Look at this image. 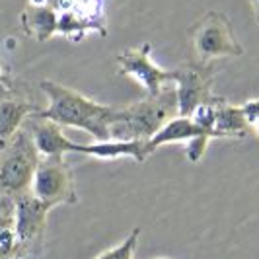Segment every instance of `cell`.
I'll use <instances>...</instances> for the list:
<instances>
[{
	"label": "cell",
	"instance_id": "cell-1",
	"mask_svg": "<svg viewBox=\"0 0 259 259\" xmlns=\"http://www.w3.org/2000/svg\"><path fill=\"white\" fill-rule=\"evenodd\" d=\"M41 90L47 96L49 105L33 115L49 119L59 127L86 131L96 141H109V127L115 119L117 107L98 104L88 96L53 80H43Z\"/></svg>",
	"mask_w": 259,
	"mask_h": 259
},
{
	"label": "cell",
	"instance_id": "cell-2",
	"mask_svg": "<svg viewBox=\"0 0 259 259\" xmlns=\"http://www.w3.org/2000/svg\"><path fill=\"white\" fill-rule=\"evenodd\" d=\"M178 115L176 90L168 88L158 96H148L143 102L117 107L115 119L109 127V139L113 141H148L160 127Z\"/></svg>",
	"mask_w": 259,
	"mask_h": 259
},
{
	"label": "cell",
	"instance_id": "cell-3",
	"mask_svg": "<svg viewBox=\"0 0 259 259\" xmlns=\"http://www.w3.org/2000/svg\"><path fill=\"white\" fill-rule=\"evenodd\" d=\"M191 53L197 65H208L217 59H232L244 55L230 20L222 12H207L189 31Z\"/></svg>",
	"mask_w": 259,
	"mask_h": 259
},
{
	"label": "cell",
	"instance_id": "cell-4",
	"mask_svg": "<svg viewBox=\"0 0 259 259\" xmlns=\"http://www.w3.org/2000/svg\"><path fill=\"white\" fill-rule=\"evenodd\" d=\"M37 148L27 129H20L0 154V189L8 197L29 191L39 166Z\"/></svg>",
	"mask_w": 259,
	"mask_h": 259
},
{
	"label": "cell",
	"instance_id": "cell-5",
	"mask_svg": "<svg viewBox=\"0 0 259 259\" xmlns=\"http://www.w3.org/2000/svg\"><path fill=\"white\" fill-rule=\"evenodd\" d=\"M29 191L51 208L63 203L66 205L78 203L74 174L65 158H41L33 174Z\"/></svg>",
	"mask_w": 259,
	"mask_h": 259
},
{
	"label": "cell",
	"instance_id": "cell-6",
	"mask_svg": "<svg viewBox=\"0 0 259 259\" xmlns=\"http://www.w3.org/2000/svg\"><path fill=\"white\" fill-rule=\"evenodd\" d=\"M14 201V232L18 244V255L33 253L43 244L47 214L51 207L33 197L31 191L12 197Z\"/></svg>",
	"mask_w": 259,
	"mask_h": 259
},
{
	"label": "cell",
	"instance_id": "cell-7",
	"mask_svg": "<svg viewBox=\"0 0 259 259\" xmlns=\"http://www.w3.org/2000/svg\"><path fill=\"white\" fill-rule=\"evenodd\" d=\"M191 119L210 139H242L247 133L242 107L230 105L226 100L214 96H210L205 104L199 105Z\"/></svg>",
	"mask_w": 259,
	"mask_h": 259
},
{
	"label": "cell",
	"instance_id": "cell-8",
	"mask_svg": "<svg viewBox=\"0 0 259 259\" xmlns=\"http://www.w3.org/2000/svg\"><path fill=\"white\" fill-rule=\"evenodd\" d=\"M150 53H152L150 43L129 47L121 55H117V65H119L121 74L137 80L148 92V96H158L164 90V84L174 82L176 70H164L154 65V61L150 59Z\"/></svg>",
	"mask_w": 259,
	"mask_h": 259
},
{
	"label": "cell",
	"instance_id": "cell-9",
	"mask_svg": "<svg viewBox=\"0 0 259 259\" xmlns=\"http://www.w3.org/2000/svg\"><path fill=\"white\" fill-rule=\"evenodd\" d=\"M212 80L214 74L207 65H187L176 70V100H178V115L191 117L201 104H205L212 96Z\"/></svg>",
	"mask_w": 259,
	"mask_h": 259
},
{
	"label": "cell",
	"instance_id": "cell-10",
	"mask_svg": "<svg viewBox=\"0 0 259 259\" xmlns=\"http://www.w3.org/2000/svg\"><path fill=\"white\" fill-rule=\"evenodd\" d=\"M26 129L29 131L33 144L41 158H65V154H78V144L66 139L63 127L53 123L49 119L31 115L26 121Z\"/></svg>",
	"mask_w": 259,
	"mask_h": 259
},
{
	"label": "cell",
	"instance_id": "cell-11",
	"mask_svg": "<svg viewBox=\"0 0 259 259\" xmlns=\"http://www.w3.org/2000/svg\"><path fill=\"white\" fill-rule=\"evenodd\" d=\"M37 111V105L27 102L24 96L0 90V148L10 143L22 125Z\"/></svg>",
	"mask_w": 259,
	"mask_h": 259
},
{
	"label": "cell",
	"instance_id": "cell-12",
	"mask_svg": "<svg viewBox=\"0 0 259 259\" xmlns=\"http://www.w3.org/2000/svg\"><path fill=\"white\" fill-rule=\"evenodd\" d=\"M78 154H86L100 160L131 158L135 162H144L148 158L144 141H96L90 144H78Z\"/></svg>",
	"mask_w": 259,
	"mask_h": 259
},
{
	"label": "cell",
	"instance_id": "cell-13",
	"mask_svg": "<svg viewBox=\"0 0 259 259\" xmlns=\"http://www.w3.org/2000/svg\"><path fill=\"white\" fill-rule=\"evenodd\" d=\"M24 33L35 39L39 43L49 41L53 35H57V22L59 12L51 4H27L26 10L20 16Z\"/></svg>",
	"mask_w": 259,
	"mask_h": 259
},
{
	"label": "cell",
	"instance_id": "cell-14",
	"mask_svg": "<svg viewBox=\"0 0 259 259\" xmlns=\"http://www.w3.org/2000/svg\"><path fill=\"white\" fill-rule=\"evenodd\" d=\"M201 135H207V133L201 129L191 117L176 115L171 117V119H168L152 139L146 141V152L150 156L160 146H164V144H178V143L185 144L187 141H191L195 137H201Z\"/></svg>",
	"mask_w": 259,
	"mask_h": 259
},
{
	"label": "cell",
	"instance_id": "cell-15",
	"mask_svg": "<svg viewBox=\"0 0 259 259\" xmlns=\"http://www.w3.org/2000/svg\"><path fill=\"white\" fill-rule=\"evenodd\" d=\"M61 10L76 14L82 18L92 31H98L100 35H107L105 31V20H104V0H59Z\"/></svg>",
	"mask_w": 259,
	"mask_h": 259
},
{
	"label": "cell",
	"instance_id": "cell-16",
	"mask_svg": "<svg viewBox=\"0 0 259 259\" xmlns=\"http://www.w3.org/2000/svg\"><path fill=\"white\" fill-rule=\"evenodd\" d=\"M0 259H18V244L14 232L12 197L0 199Z\"/></svg>",
	"mask_w": 259,
	"mask_h": 259
},
{
	"label": "cell",
	"instance_id": "cell-17",
	"mask_svg": "<svg viewBox=\"0 0 259 259\" xmlns=\"http://www.w3.org/2000/svg\"><path fill=\"white\" fill-rule=\"evenodd\" d=\"M139 234H141V228H135L119 246L111 247L109 249L111 251V259H133L135 247H137V242H139Z\"/></svg>",
	"mask_w": 259,
	"mask_h": 259
},
{
	"label": "cell",
	"instance_id": "cell-18",
	"mask_svg": "<svg viewBox=\"0 0 259 259\" xmlns=\"http://www.w3.org/2000/svg\"><path fill=\"white\" fill-rule=\"evenodd\" d=\"M208 141H210V137H207V135H201V137H195L191 141H187L185 143V156H187V160L193 162V164L201 162L205 152H207Z\"/></svg>",
	"mask_w": 259,
	"mask_h": 259
},
{
	"label": "cell",
	"instance_id": "cell-19",
	"mask_svg": "<svg viewBox=\"0 0 259 259\" xmlns=\"http://www.w3.org/2000/svg\"><path fill=\"white\" fill-rule=\"evenodd\" d=\"M240 107H242V113L247 123V129H251L259 137V98L249 100Z\"/></svg>",
	"mask_w": 259,
	"mask_h": 259
},
{
	"label": "cell",
	"instance_id": "cell-20",
	"mask_svg": "<svg viewBox=\"0 0 259 259\" xmlns=\"http://www.w3.org/2000/svg\"><path fill=\"white\" fill-rule=\"evenodd\" d=\"M249 4H251V10H253V18L259 24V0H249Z\"/></svg>",
	"mask_w": 259,
	"mask_h": 259
},
{
	"label": "cell",
	"instance_id": "cell-21",
	"mask_svg": "<svg viewBox=\"0 0 259 259\" xmlns=\"http://www.w3.org/2000/svg\"><path fill=\"white\" fill-rule=\"evenodd\" d=\"M0 86H8V76H6V72H4L2 65H0Z\"/></svg>",
	"mask_w": 259,
	"mask_h": 259
}]
</instances>
